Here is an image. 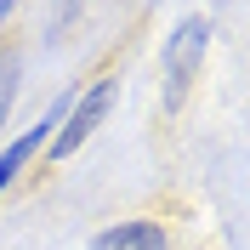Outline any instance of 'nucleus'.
Instances as JSON below:
<instances>
[{
	"instance_id": "nucleus-1",
	"label": "nucleus",
	"mask_w": 250,
	"mask_h": 250,
	"mask_svg": "<svg viewBox=\"0 0 250 250\" xmlns=\"http://www.w3.org/2000/svg\"><path fill=\"white\" fill-rule=\"evenodd\" d=\"M210 40H216V29H210V17L188 12L176 17V29L165 34V46H159V74H165V114H176L188 103V91H193V80H199L205 57H210Z\"/></svg>"
},
{
	"instance_id": "nucleus-2",
	"label": "nucleus",
	"mask_w": 250,
	"mask_h": 250,
	"mask_svg": "<svg viewBox=\"0 0 250 250\" xmlns=\"http://www.w3.org/2000/svg\"><path fill=\"white\" fill-rule=\"evenodd\" d=\"M114 103H120V74H97L91 85H80V97L68 103L57 137L46 142V154H40V159H51V165H57V159H74L80 148L97 137V125L114 114Z\"/></svg>"
},
{
	"instance_id": "nucleus-3",
	"label": "nucleus",
	"mask_w": 250,
	"mask_h": 250,
	"mask_svg": "<svg viewBox=\"0 0 250 250\" xmlns=\"http://www.w3.org/2000/svg\"><path fill=\"white\" fill-rule=\"evenodd\" d=\"M74 97H80V85H68V91H62L57 103H51V108L40 114L34 125H29V131H17V137L6 142V148H0V199H6V193L17 188V176L29 171L34 159L46 154V142L57 137V125H62V114H68V103H74Z\"/></svg>"
},
{
	"instance_id": "nucleus-4",
	"label": "nucleus",
	"mask_w": 250,
	"mask_h": 250,
	"mask_svg": "<svg viewBox=\"0 0 250 250\" xmlns=\"http://www.w3.org/2000/svg\"><path fill=\"white\" fill-rule=\"evenodd\" d=\"M85 250H176V245H171V228L159 216H125V222L97 228Z\"/></svg>"
},
{
	"instance_id": "nucleus-5",
	"label": "nucleus",
	"mask_w": 250,
	"mask_h": 250,
	"mask_svg": "<svg viewBox=\"0 0 250 250\" xmlns=\"http://www.w3.org/2000/svg\"><path fill=\"white\" fill-rule=\"evenodd\" d=\"M17 85H23V57L17 51H0V131L17 108Z\"/></svg>"
},
{
	"instance_id": "nucleus-6",
	"label": "nucleus",
	"mask_w": 250,
	"mask_h": 250,
	"mask_svg": "<svg viewBox=\"0 0 250 250\" xmlns=\"http://www.w3.org/2000/svg\"><path fill=\"white\" fill-rule=\"evenodd\" d=\"M80 17H85V6H57V12H51V29H46V40H57V34L68 29V23H80Z\"/></svg>"
},
{
	"instance_id": "nucleus-7",
	"label": "nucleus",
	"mask_w": 250,
	"mask_h": 250,
	"mask_svg": "<svg viewBox=\"0 0 250 250\" xmlns=\"http://www.w3.org/2000/svg\"><path fill=\"white\" fill-rule=\"evenodd\" d=\"M12 17H17V6H12V0H0V23H12Z\"/></svg>"
}]
</instances>
